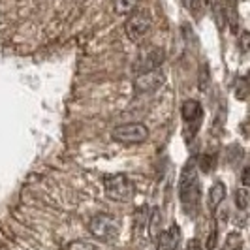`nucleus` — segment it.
<instances>
[{"label": "nucleus", "mask_w": 250, "mask_h": 250, "mask_svg": "<svg viewBox=\"0 0 250 250\" xmlns=\"http://www.w3.org/2000/svg\"><path fill=\"white\" fill-rule=\"evenodd\" d=\"M138 0H115V13L119 15H130L136 10Z\"/></svg>", "instance_id": "nucleus-12"}, {"label": "nucleus", "mask_w": 250, "mask_h": 250, "mask_svg": "<svg viewBox=\"0 0 250 250\" xmlns=\"http://www.w3.org/2000/svg\"><path fill=\"white\" fill-rule=\"evenodd\" d=\"M181 115L187 123H201V117H203V107L198 100H187L183 102L181 105Z\"/></svg>", "instance_id": "nucleus-9"}, {"label": "nucleus", "mask_w": 250, "mask_h": 250, "mask_svg": "<svg viewBox=\"0 0 250 250\" xmlns=\"http://www.w3.org/2000/svg\"><path fill=\"white\" fill-rule=\"evenodd\" d=\"M149 30H150V15L145 10H134V12L128 15V19H126L125 23V32L132 42L143 40Z\"/></svg>", "instance_id": "nucleus-5"}, {"label": "nucleus", "mask_w": 250, "mask_h": 250, "mask_svg": "<svg viewBox=\"0 0 250 250\" xmlns=\"http://www.w3.org/2000/svg\"><path fill=\"white\" fill-rule=\"evenodd\" d=\"M213 167H214V158L211 156V154H203L200 160V169L207 173V171H211Z\"/></svg>", "instance_id": "nucleus-15"}, {"label": "nucleus", "mask_w": 250, "mask_h": 250, "mask_svg": "<svg viewBox=\"0 0 250 250\" xmlns=\"http://www.w3.org/2000/svg\"><path fill=\"white\" fill-rule=\"evenodd\" d=\"M164 59H166V53H164V49H160V47H154V49H150L149 53L141 55V59L136 62V72H138V74H143V72L156 70V68H160V66H162Z\"/></svg>", "instance_id": "nucleus-7"}, {"label": "nucleus", "mask_w": 250, "mask_h": 250, "mask_svg": "<svg viewBox=\"0 0 250 250\" xmlns=\"http://www.w3.org/2000/svg\"><path fill=\"white\" fill-rule=\"evenodd\" d=\"M241 183H243V187H250V166H247V167L243 169V173H241Z\"/></svg>", "instance_id": "nucleus-21"}, {"label": "nucleus", "mask_w": 250, "mask_h": 250, "mask_svg": "<svg viewBox=\"0 0 250 250\" xmlns=\"http://www.w3.org/2000/svg\"><path fill=\"white\" fill-rule=\"evenodd\" d=\"M181 241V228L177 224H171L167 229L160 231L156 239V250H177Z\"/></svg>", "instance_id": "nucleus-8"}, {"label": "nucleus", "mask_w": 250, "mask_h": 250, "mask_svg": "<svg viewBox=\"0 0 250 250\" xmlns=\"http://www.w3.org/2000/svg\"><path fill=\"white\" fill-rule=\"evenodd\" d=\"M239 47H241V51H245V53L250 51V32H243L241 34V38H239Z\"/></svg>", "instance_id": "nucleus-19"}, {"label": "nucleus", "mask_w": 250, "mask_h": 250, "mask_svg": "<svg viewBox=\"0 0 250 250\" xmlns=\"http://www.w3.org/2000/svg\"><path fill=\"white\" fill-rule=\"evenodd\" d=\"M226 200V185L224 183H214L213 187L209 188V196H207V203H209V209L211 211H216L218 209V205Z\"/></svg>", "instance_id": "nucleus-10"}, {"label": "nucleus", "mask_w": 250, "mask_h": 250, "mask_svg": "<svg viewBox=\"0 0 250 250\" xmlns=\"http://www.w3.org/2000/svg\"><path fill=\"white\" fill-rule=\"evenodd\" d=\"M187 250H203V247L198 239H190L187 243Z\"/></svg>", "instance_id": "nucleus-22"}, {"label": "nucleus", "mask_w": 250, "mask_h": 250, "mask_svg": "<svg viewBox=\"0 0 250 250\" xmlns=\"http://www.w3.org/2000/svg\"><path fill=\"white\" fill-rule=\"evenodd\" d=\"M241 247V237L237 233H229V237L226 241V250H235Z\"/></svg>", "instance_id": "nucleus-17"}, {"label": "nucleus", "mask_w": 250, "mask_h": 250, "mask_svg": "<svg viewBox=\"0 0 250 250\" xmlns=\"http://www.w3.org/2000/svg\"><path fill=\"white\" fill-rule=\"evenodd\" d=\"M88 231L92 237H96L102 243H113L119 239L121 233V220L107 213L94 214L88 220Z\"/></svg>", "instance_id": "nucleus-2"}, {"label": "nucleus", "mask_w": 250, "mask_h": 250, "mask_svg": "<svg viewBox=\"0 0 250 250\" xmlns=\"http://www.w3.org/2000/svg\"><path fill=\"white\" fill-rule=\"evenodd\" d=\"M164 83H166V74L160 68L143 72V74H138V77L134 79V92L136 94H150V92L158 90Z\"/></svg>", "instance_id": "nucleus-6"}, {"label": "nucleus", "mask_w": 250, "mask_h": 250, "mask_svg": "<svg viewBox=\"0 0 250 250\" xmlns=\"http://www.w3.org/2000/svg\"><path fill=\"white\" fill-rule=\"evenodd\" d=\"M235 203H237L239 209H247V207H249L250 196H249V192H247L245 188H241V190H237V192H235Z\"/></svg>", "instance_id": "nucleus-14"}, {"label": "nucleus", "mask_w": 250, "mask_h": 250, "mask_svg": "<svg viewBox=\"0 0 250 250\" xmlns=\"http://www.w3.org/2000/svg\"><path fill=\"white\" fill-rule=\"evenodd\" d=\"M198 85H200V90H207L209 85H211V72H209V64H201L200 68V75H198Z\"/></svg>", "instance_id": "nucleus-13"}, {"label": "nucleus", "mask_w": 250, "mask_h": 250, "mask_svg": "<svg viewBox=\"0 0 250 250\" xmlns=\"http://www.w3.org/2000/svg\"><path fill=\"white\" fill-rule=\"evenodd\" d=\"M111 138L123 145H139L149 139V128L143 123H126L113 128Z\"/></svg>", "instance_id": "nucleus-4"}, {"label": "nucleus", "mask_w": 250, "mask_h": 250, "mask_svg": "<svg viewBox=\"0 0 250 250\" xmlns=\"http://www.w3.org/2000/svg\"><path fill=\"white\" fill-rule=\"evenodd\" d=\"M222 10L228 25L231 28V32H237L239 25V13H237V0H222Z\"/></svg>", "instance_id": "nucleus-11"}, {"label": "nucleus", "mask_w": 250, "mask_h": 250, "mask_svg": "<svg viewBox=\"0 0 250 250\" xmlns=\"http://www.w3.org/2000/svg\"><path fill=\"white\" fill-rule=\"evenodd\" d=\"M216 241H218V233H216V228L211 231V235L207 239V250H214L216 249Z\"/></svg>", "instance_id": "nucleus-20"}, {"label": "nucleus", "mask_w": 250, "mask_h": 250, "mask_svg": "<svg viewBox=\"0 0 250 250\" xmlns=\"http://www.w3.org/2000/svg\"><path fill=\"white\" fill-rule=\"evenodd\" d=\"M68 250H96V249H94V245L88 243V241H74V243H70Z\"/></svg>", "instance_id": "nucleus-16"}, {"label": "nucleus", "mask_w": 250, "mask_h": 250, "mask_svg": "<svg viewBox=\"0 0 250 250\" xmlns=\"http://www.w3.org/2000/svg\"><path fill=\"white\" fill-rule=\"evenodd\" d=\"M104 190L105 196L119 203H128L136 198V185L130 177L126 175H107L104 177Z\"/></svg>", "instance_id": "nucleus-3"}, {"label": "nucleus", "mask_w": 250, "mask_h": 250, "mask_svg": "<svg viewBox=\"0 0 250 250\" xmlns=\"http://www.w3.org/2000/svg\"><path fill=\"white\" fill-rule=\"evenodd\" d=\"M183 4L187 6V10L190 13H194V15H200V8H201L200 0H183Z\"/></svg>", "instance_id": "nucleus-18"}, {"label": "nucleus", "mask_w": 250, "mask_h": 250, "mask_svg": "<svg viewBox=\"0 0 250 250\" xmlns=\"http://www.w3.org/2000/svg\"><path fill=\"white\" fill-rule=\"evenodd\" d=\"M179 200L183 203V209L187 213H192V209H196L198 201H200V179L194 160L183 167L181 177H179Z\"/></svg>", "instance_id": "nucleus-1"}]
</instances>
